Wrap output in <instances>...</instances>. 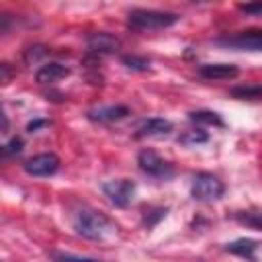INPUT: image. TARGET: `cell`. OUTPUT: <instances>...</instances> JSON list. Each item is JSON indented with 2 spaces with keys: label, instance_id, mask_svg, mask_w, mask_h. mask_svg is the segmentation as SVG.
<instances>
[{
  "label": "cell",
  "instance_id": "6da1fadb",
  "mask_svg": "<svg viewBox=\"0 0 262 262\" xmlns=\"http://www.w3.org/2000/svg\"><path fill=\"white\" fill-rule=\"evenodd\" d=\"M72 227L78 235L86 239H94V242H102L117 231V225L106 215L90 207H80L72 213Z\"/></svg>",
  "mask_w": 262,
  "mask_h": 262
},
{
  "label": "cell",
  "instance_id": "7a4b0ae2",
  "mask_svg": "<svg viewBox=\"0 0 262 262\" xmlns=\"http://www.w3.org/2000/svg\"><path fill=\"white\" fill-rule=\"evenodd\" d=\"M180 16L176 12H166V10H151V8H133L127 14V27L139 33L145 31H160L176 25Z\"/></svg>",
  "mask_w": 262,
  "mask_h": 262
},
{
  "label": "cell",
  "instance_id": "3957f363",
  "mask_svg": "<svg viewBox=\"0 0 262 262\" xmlns=\"http://www.w3.org/2000/svg\"><path fill=\"white\" fill-rule=\"evenodd\" d=\"M225 192V184L211 172H199L194 174L192 178V184H190V194L194 201H201V203H211V201H217L221 199Z\"/></svg>",
  "mask_w": 262,
  "mask_h": 262
},
{
  "label": "cell",
  "instance_id": "277c9868",
  "mask_svg": "<svg viewBox=\"0 0 262 262\" xmlns=\"http://www.w3.org/2000/svg\"><path fill=\"white\" fill-rule=\"evenodd\" d=\"M137 166L143 174L158 178V180H168L174 174V166L164 160L160 154H156L154 149H141L137 154Z\"/></svg>",
  "mask_w": 262,
  "mask_h": 262
},
{
  "label": "cell",
  "instance_id": "5b68a950",
  "mask_svg": "<svg viewBox=\"0 0 262 262\" xmlns=\"http://www.w3.org/2000/svg\"><path fill=\"white\" fill-rule=\"evenodd\" d=\"M102 188V194L108 199L111 205L123 209L127 207L131 201H133V194H135V182L129 180V178H117V180H106L100 184Z\"/></svg>",
  "mask_w": 262,
  "mask_h": 262
},
{
  "label": "cell",
  "instance_id": "8992f818",
  "mask_svg": "<svg viewBox=\"0 0 262 262\" xmlns=\"http://www.w3.org/2000/svg\"><path fill=\"white\" fill-rule=\"evenodd\" d=\"M215 43L239 51H262V31H242L235 35H225L215 39Z\"/></svg>",
  "mask_w": 262,
  "mask_h": 262
},
{
  "label": "cell",
  "instance_id": "52a82bcc",
  "mask_svg": "<svg viewBox=\"0 0 262 262\" xmlns=\"http://www.w3.org/2000/svg\"><path fill=\"white\" fill-rule=\"evenodd\" d=\"M25 172L29 176H35V178H45V176H53L59 168V158L55 154H37L33 158H29L25 164H23Z\"/></svg>",
  "mask_w": 262,
  "mask_h": 262
},
{
  "label": "cell",
  "instance_id": "ba28073f",
  "mask_svg": "<svg viewBox=\"0 0 262 262\" xmlns=\"http://www.w3.org/2000/svg\"><path fill=\"white\" fill-rule=\"evenodd\" d=\"M174 125L172 121L164 119V117H149V119H143L139 125H137V131H135V137H147V139H162V137H168L172 133Z\"/></svg>",
  "mask_w": 262,
  "mask_h": 262
},
{
  "label": "cell",
  "instance_id": "9c48e42d",
  "mask_svg": "<svg viewBox=\"0 0 262 262\" xmlns=\"http://www.w3.org/2000/svg\"><path fill=\"white\" fill-rule=\"evenodd\" d=\"M129 115H131L129 106H125V104H108V106L90 108L86 113V119L92 121V123L106 125V123H117V121H121V119H125Z\"/></svg>",
  "mask_w": 262,
  "mask_h": 262
},
{
  "label": "cell",
  "instance_id": "30bf717a",
  "mask_svg": "<svg viewBox=\"0 0 262 262\" xmlns=\"http://www.w3.org/2000/svg\"><path fill=\"white\" fill-rule=\"evenodd\" d=\"M86 45H88V51L92 53H115L119 49V39L113 37L111 33H104V31H96V33H90L86 37Z\"/></svg>",
  "mask_w": 262,
  "mask_h": 262
},
{
  "label": "cell",
  "instance_id": "8fae6325",
  "mask_svg": "<svg viewBox=\"0 0 262 262\" xmlns=\"http://www.w3.org/2000/svg\"><path fill=\"white\" fill-rule=\"evenodd\" d=\"M196 72L205 80H231L239 74L237 66L233 63H203L199 66Z\"/></svg>",
  "mask_w": 262,
  "mask_h": 262
},
{
  "label": "cell",
  "instance_id": "7c38bea8",
  "mask_svg": "<svg viewBox=\"0 0 262 262\" xmlns=\"http://www.w3.org/2000/svg\"><path fill=\"white\" fill-rule=\"evenodd\" d=\"M68 76H70V68L59 63V61H47L35 72V80L39 84H53V82H59Z\"/></svg>",
  "mask_w": 262,
  "mask_h": 262
},
{
  "label": "cell",
  "instance_id": "4fadbf2b",
  "mask_svg": "<svg viewBox=\"0 0 262 262\" xmlns=\"http://www.w3.org/2000/svg\"><path fill=\"white\" fill-rule=\"evenodd\" d=\"M258 242L256 239H250V237H239V239H233L225 246V252L229 254H235L239 258H246L250 262H254V252L258 250Z\"/></svg>",
  "mask_w": 262,
  "mask_h": 262
},
{
  "label": "cell",
  "instance_id": "5bb4252c",
  "mask_svg": "<svg viewBox=\"0 0 262 262\" xmlns=\"http://www.w3.org/2000/svg\"><path fill=\"white\" fill-rule=\"evenodd\" d=\"M231 219H235L237 223L252 227L256 231H262V209H246V211H233Z\"/></svg>",
  "mask_w": 262,
  "mask_h": 262
},
{
  "label": "cell",
  "instance_id": "9a60e30c",
  "mask_svg": "<svg viewBox=\"0 0 262 262\" xmlns=\"http://www.w3.org/2000/svg\"><path fill=\"white\" fill-rule=\"evenodd\" d=\"M188 119L192 123H196V125H209V127H221V129L225 127V121L215 111H205V108L203 111H190Z\"/></svg>",
  "mask_w": 262,
  "mask_h": 262
},
{
  "label": "cell",
  "instance_id": "2e32d148",
  "mask_svg": "<svg viewBox=\"0 0 262 262\" xmlns=\"http://www.w3.org/2000/svg\"><path fill=\"white\" fill-rule=\"evenodd\" d=\"M231 96L237 100H262V84H239L231 88Z\"/></svg>",
  "mask_w": 262,
  "mask_h": 262
},
{
  "label": "cell",
  "instance_id": "e0dca14e",
  "mask_svg": "<svg viewBox=\"0 0 262 262\" xmlns=\"http://www.w3.org/2000/svg\"><path fill=\"white\" fill-rule=\"evenodd\" d=\"M207 141H209V135H207V131H203V129H190V131H184V133L178 137V143H180V145H186V147L201 145V143H207Z\"/></svg>",
  "mask_w": 262,
  "mask_h": 262
},
{
  "label": "cell",
  "instance_id": "ac0fdd59",
  "mask_svg": "<svg viewBox=\"0 0 262 262\" xmlns=\"http://www.w3.org/2000/svg\"><path fill=\"white\" fill-rule=\"evenodd\" d=\"M168 213V207H145L143 209V225L147 229H151L154 225H158V221H162Z\"/></svg>",
  "mask_w": 262,
  "mask_h": 262
},
{
  "label": "cell",
  "instance_id": "d6986e66",
  "mask_svg": "<svg viewBox=\"0 0 262 262\" xmlns=\"http://www.w3.org/2000/svg\"><path fill=\"white\" fill-rule=\"evenodd\" d=\"M121 61H123L125 68L137 70V72H145V70L149 68V59L143 57V55H133V53H131V55H123Z\"/></svg>",
  "mask_w": 262,
  "mask_h": 262
},
{
  "label": "cell",
  "instance_id": "ffe728a7",
  "mask_svg": "<svg viewBox=\"0 0 262 262\" xmlns=\"http://www.w3.org/2000/svg\"><path fill=\"white\" fill-rule=\"evenodd\" d=\"M23 147H25V141L20 139V137H12L4 147H2V156L4 158H10V156H18L20 151H23Z\"/></svg>",
  "mask_w": 262,
  "mask_h": 262
},
{
  "label": "cell",
  "instance_id": "44dd1931",
  "mask_svg": "<svg viewBox=\"0 0 262 262\" xmlns=\"http://www.w3.org/2000/svg\"><path fill=\"white\" fill-rule=\"evenodd\" d=\"M237 10L248 14V16H262V2H246L237 4Z\"/></svg>",
  "mask_w": 262,
  "mask_h": 262
},
{
  "label": "cell",
  "instance_id": "7402d4cb",
  "mask_svg": "<svg viewBox=\"0 0 262 262\" xmlns=\"http://www.w3.org/2000/svg\"><path fill=\"white\" fill-rule=\"evenodd\" d=\"M45 125H49L47 119H37V121H31V123L27 125V131H29V133H35L37 129H41V127H45Z\"/></svg>",
  "mask_w": 262,
  "mask_h": 262
},
{
  "label": "cell",
  "instance_id": "603a6c76",
  "mask_svg": "<svg viewBox=\"0 0 262 262\" xmlns=\"http://www.w3.org/2000/svg\"><path fill=\"white\" fill-rule=\"evenodd\" d=\"M45 53H47V51H45V49H41V51H33V47H31V49H29V51H27V55H25V59H27V61H29V63H31V61H37V59H39V57H43V55H45Z\"/></svg>",
  "mask_w": 262,
  "mask_h": 262
},
{
  "label": "cell",
  "instance_id": "cb8c5ba5",
  "mask_svg": "<svg viewBox=\"0 0 262 262\" xmlns=\"http://www.w3.org/2000/svg\"><path fill=\"white\" fill-rule=\"evenodd\" d=\"M92 262H100V260H92Z\"/></svg>",
  "mask_w": 262,
  "mask_h": 262
}]
</instances>
